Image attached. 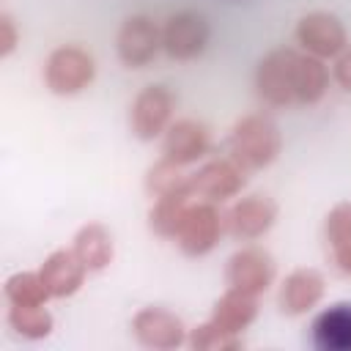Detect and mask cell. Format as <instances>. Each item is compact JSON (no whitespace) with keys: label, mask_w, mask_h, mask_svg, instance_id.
<instances>
[{"label":"cell","mask_w":351,"mask_h":351,"mask_svg":"<svg viewBox=\"0 0 351 351\" xmlns=\"http://www.w3.org/2000/svg\"><path fill=\"white\" fill-rule=\"evenodd\" d=\"M313 346L321 351H351V302H337L315 315Z\"/></svg>","instance_id":"cell-1"}]
</instances>
